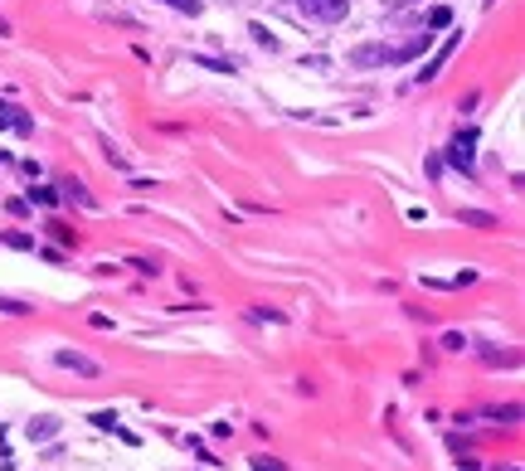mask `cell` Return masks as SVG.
<instances>
[{
	"label": "cell",
	"instance_id": "cell-1",
	"mask_svg": "<svg viewBox=\"0 0 525 471\" xmlns=\"http://www.w3.org/2000/svg\"><path fill=\"white\" fill-rule=\"evenodd\" d=\"M350 68H394V64H404V54H399V44H384V39H370V44H355L350 49Z\"/></svg>",
	"mask_w": 525,
	"mask_h": 471
},
{
	"label": "cell",
	"instance_id": "cell-2",
	"mask_svg": "<svg viewBox=\"0 0 525 471\" xmlns=\"http://www.w3.org/2000/svg\"><path fill=\"white\" fill-rule=\"evenodd\" d=\"M292 5L311 20H321V25H341L350 15V0H292Z\"/></svg>",
	"mask_w": 525,
	"mask_h": 471
},
{
	"label": "cell",
	"instance_id": "cell-3",
	"mask_svg": "<svg viewBox=\"0 0 525 471\" xmlns=\"http://www.w3.org/2000/svg\"><path fill=\"white\" fill-rule=\"evenodd\" d=\"M448 161H452L457 170H467V175H472V161H477V131H472V127L452 136V146H448Z\"/></svg>",
	"mask_w": 525,
	"mask_h": 471
},
{
	"label": "cell",
	"instance_id": "cell-4",
	"mask_svg": "<svg viewBox=\"0 0 525 471\" xmlns=\"http://www.w3.org/2000/svg\"><path fill=\"white\" fill-rule=\"evenodd\" d=\"M54 364H59V370L83 374V379H97V374H102V364H97V359H88V355H78V350H54Z\"/></svg>",
	"mask_w": 525,
	"mask_h": 471
},
{
	"label": "cell",
	"instance_id": "cell-5",
	"mask_svg": "<svg viewBox=\"0 0 525 471\" xmlns=\"http://www.w3.org/2000/svg\"><path fill=\"white\" fill-rule=\"evenodd\" d=\"M59 428H64V423H59L54 413H39V418H29V423H25V437H29V442H49V437H59Z\"/></svg>",
	"mask_w": 525,
	"mask_h": 471
},
{
	"label": "cell",
	"instance_id": "cell-6",
	"mask_svg": "<svg viewBox=\"0 0 525 471\" xmlns=\"http://www.w3.org/2000/svg\"><path fill=\"white\" fill-rule=\"evenodd\" d=\"M457 44H462V34H448V44H443L438 54H433V59L424 64V73H418V83H433V78H438V68H443V64L452 59V49H457Z\"/></svg>",
	"mask_w": 525,
	"mask_h": 471
},
{
	"label": "cell",
	"instance_id": "cell-7",
	"mask_svg": "<svg viewBox=\"0 0 525 471\" xmlns=\"http://www.w3.org/2000/svg\"><path fill=\"white\" fill-rule=\"evenodd\" d=\"M457 224H467V229H496V214H487V209H457Z\"/></svg>",
	"mask_w": 525,
	"mask_h": 471
},
{
	"label": "cell",
	"instance_id": "cell-8",
	"mask_svg": "<svg viewBox=\"0 0 525 471\" xmlns=\"http://www.w3.org/2000/svg\"><path fill=\"white\" fill-rule=\"evenodd\" d=\"M190 64H199V68H209V73H234V68H239L234 59H215V54H190Z\"/></svg>",
	"mask_w": 525,
	"mask_h": 471
},
{
	"label": "cell",
	"instance_id": "cell-9",
	"mask_svg": "<svg viewBox=\"0 0 525 471\" xmlns=\"http://www.w3.org/2000/svg\"><path fill=\"white\" fill-rule=\"evenodd\" d=\"M424 25H428V29H448V25H452V10H448V5H433V10L424 15Z\"/></svg>",
	"mask_w": 525,
	"mask_h": 471
},
{
	"label": "cell",
	"instance_id": "cell-10",
	"mask_svg": "<svg viewBox=\"0 0 525 471\" xmlns=\"http://www.w3.org/2000/svg\"><path fill=\"white\" fill-rule=\"evenodd\" d=\"M29 204H44V209H54V204H59V190H49V185H34V190H29Z\"/></svg>",
	"mask_w": 525,
	"mask_h": 471
},
{
	"label": "cell",
	"instance_id": "cell-11",
	"mask_svg": "<svg viewBox=\"0 0 525 471\" xmlns=\"http://www.w3.org/2000/svg\"><path fill=\"white\" fill-rule=\"evenodd\" d=\"M59 190H64V194H69V199H78V204H88V209H93V194H88V190H83V180H64V185H59Z\"/></svg>",
	"mask_w": 525,
	"mask_h": 471
},
{
	"label": "cell",
	"instance_id": "cell-12",
	"mask_svg": "<svg viewBox=\"0 0 525 471\" xmlns=\"http://www.w3.org/2000/svg\"><path fill=\"white\" fill-rule=\"evenodd\" d=\"M248 34H253V44H262V49H268V54L278 49V39L268 34V25H258V20H253V25H248Z\"/></svg>",
	"mask_w": 525,
	"mask_h": 471
},
{
	"label": "cell",
	"instance_id": "cell-13",
	"mask_svg": "<svg viewBox=\"0 0 525 471\" xmlns=\"http://www.w3.org/2000/svg\"><path fill=\"white\" fill-rule=\"evenodd\" d=\"M161 5L180 10V15H199V0H161Z\"/></svg>",
	"mask_w": 525,
	"mask_h": 471
},
{
	"label": "cell",
	"instance_id": "cell-14",
	"mask_svg": "<svg viewBox=\"0 0 525 471\" xmlns=\"http://www.w3.org/2000/svg\"><path fill=\"white\" fill-rule=\"evenodd\" d=\"M10 127H15L20 136H29V131H34V117H25V112H15V117H10Z\"/></svg>",
	"mask_w": 525,
	"mask_h": 471
},
{
	"label": "cell",
	"instance_id": "cell-15",
	"mask_svg": "<svg viewBox=\"0 0 525 471\" xmlns=\"http://www.w3.org/2000/svg\"><path fill=\"white\" fill-rule=\"evenodd\" d=\"M132 268H136V272H146V277H156V272H161V268L151 263V257H132Z\"/></svg>",
	"mask_w": 525,
	"mask_h": 471
},
{
	"label": "cell",
	"instance_id": "cell-16",
	"mask_svg": "<svg viewBox=\"0 0 525 471\" xmlns=\"http://www.w3.org/2000/svg\"><path fill=\"white\" fill-rule=\"evenodd\" d=\"M253 471H282V461H273V457H253Z\"/></svg>",
	"mask_w": 525,
	"mask_h": 471
},
{
	"label": "cell",
	"instance_id": "cell-17",
	"mask_svg": "<svg viewBox=\"0 0 525 471\" xmlns=\"http://www.w3.org/2000/svg\"><path fill=\"white\" fill-rule=\"evenodd\" d=\"M93 423H97V428H108V433H112V428H117V413H93Z\"/></svg>",
	"mask_w": 525,
	"mask_h": 471
},
{
	"label": "cell",
	"instance_id": "cell-18",
	"mask_svg": "<svg viewBox=\"0 0 525 471\" xmlns=\"http://www.w3.org/2000/svg\"><path fill=\"white\" fill-rule=\"evenodd\" d=\"M5 243H10V248H34V238H29V233H5Z\"/></svg>",
	"mask_w": 525,
	"mask_h": 471
},
{
	"label": "cell",
	"instance_id": "cell-19",
	"mask_svg": "<svg viewBox=\"0 0 525 471\" xmlns=\"http://www.w3.org/2000/svg\"><path fill=\"white\" fill-rule=\"evenodd\" d=\"M10 117H15V107H5V102H0V127H10Z\"/></svg>",
	"mask_w": 525,
	"mask_h": 471
},
{
	"label": "cell",
	"instance_id": "cell-20",
	"mask_svg": "<svg viewBox=\"0 0 525 471\" xmlns=\"http://www.w3.org/2000/svg\"><path fill=\"white\" fill-rule=\"evenodd\" d=\"M457 471H477V461H467V466H457Z\"/></svg>",
	"mask_w": 525,
	"mask_h": 471
},
{
	"label": "cell",
	"instance_id": "cell-21",
	"mask_svg": "<svg viewBox=\"0 0 525 471\" xmlns=\"http://www.w3.org/2000/svg\"><path fill=\"white\" fill-rule=\"evenodd\" d=\"M511 471H520V466H511Z\"/></svg>",
	"mask_w": 525,
	"mask_h": 471
}]
</instances>
